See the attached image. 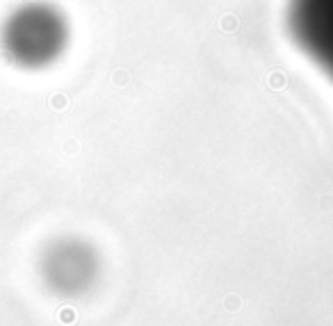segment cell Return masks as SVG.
<instances>
[{
  "label": "cell",
  "mask_w": 333,
  "mask_h": 326,
  "mask_svg": "<svg viewBox=\"0 0 333 326\" xmlns=\"http://www.w3.org/2000/svg\"><path fill=\"white\" fill-rule=\"evenodd\" d=\"M71 46V21L53 0H23L0 21V55L21 71L55 67Z\"/></svg>",
  "instance_id": "1"
},
{
  "label": "cell",
  "mask_w": 333,
  "mask_h": 326,
  "mask_svg": "<svg viewBox=\"0 0 333 326\" xmlns=\"http://www.w3.org/2000/svg\"><path fill=\"white\" fill-rule=\"evenodd\" d=\"M292 46L333 85V0H285Z\"/></svg>",
  "instance_id": "2"
}]
</instances>
